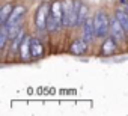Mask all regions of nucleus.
Returning a JSON list of instances; mask_svg holds the SVG:
<instances>
[{"instance_id": "nucleus-16", "label": "nucleus", "mask_w": 128, "mask_h": 116, "mask_svg": "<svg viewBox=\"0 0 128 116\" xmlns=\"http://www.w3.org/2000/svg\"><path fill=\"white\" fill-rule=\"evenodd\" d=\"M8 41H11V38H9V32H8V27H6L5 24H2V30H0V48H2V50L6 48Z\"/></svg>"}, {"instance_id": "nucleus-14", "label": "nucleus", "mask_w": 128, "mask_h": 116, "mask_svg": "<svg viewBox=\"0 0 128 116\" xmlns=\"http://www.w3.org/2000/svg\"><path fill=\"white\" fill-rule=\"evenodd\" d=\"M12 11H14L12 3H5V5L2 6V9H0V24H6L8 18H9L11 14H12Z\"/></svg>"}, {"instance_id": "nucleus-9", "label": "nucleus", "mask_w": 128, "mask_h": 116, "mask_svg": "<svg viewBox=\"0 0 128 116\" xmlns=\"http://www.w3.org/2000/svg\"><path fill=\"white\" fill-rule=\"evenodd\" d=\"M30 41H32V36H29L26 33L21 45H20V51H18V56H20V59L23 62H29L30 60V57H32V51H30Z\"/></svg>"}, {"instance_id": "nucleus-11", "label": "nucleus", "mask_w": 128, "mask_h": 116, "mask_svg": "<svg viewBox=\"0 0 128 116\" xmlns=\"http://www.w3.org/2000/svg\"><path fill=\"white\" fill-rule=\"evenodd\" d=\"M30 51H32L33 59H39V57L44 56V45H42L39 38H32V41H30Z\"/></svg>"}, {"instance_id": "nucleus-2", "label": "nucleus", "mask_w": 128, "mask_h": 116, "mask_svg": "<svg viewBox=\"0 0 128 116\" xmlns=\"http://www.w3.org/2000/svg\"><path fill=\"white\" fill-rule=\"evenodd\" d=\"M78 5H80V0H62V6H63V27H65V29L77 27Z\"/></svg>"}, {"instance_id": "nucleus-3", "label": "nucleus", "mask_w": 128, "mask_h": 116, "mask_svg": "<svg viewBox=\"0 0 128 116\" xmlns=\"http://www.w3.org/2000/svg\"><path fill=\"white\" fill-rule=\"evenodd\" d=\"M94 24H95V35L100 39H104L110 35V17L106 14V11L100 9L94 15Z\"/></svg>"}, {"instance_id": "nucleus-4", "label": "nucleus", "mask_w": 128, "mask_h": 116, "mask_svg": "<svg viewBox=\"0 0 128 116\" xmlns=\"http://www.w3.org/2000/svg\"><path fill=\"white\" fill-rule=\"evenodd\" d=\"M48 14H50V3L42 2L35 12V27L38 32H47Z\"/></svg>"}, {"instance_id": "nucleus-15", "label": "nucleus", "mask_w": 128, "mask_h": 116, "mask_svg": "<svg viewBox=\"0 0 128 116\" xmlns=\"http://www.w3.org/2000/svg\"><path fill=\"white\" fill-rule=\"evenodd\" d=\"M88 12H89V8L83 3V2H80V5H78V18H77V27H82V24L88 20Z\"/></svg>"}, {"instance_id": "nucleus-10", "label": "nucleus", "mask_w": 128, "mask_h": 116, "mask_svg": "<svg viewBox=\"0 0 128 116\" xmlns=\"http://www.w3.org/2000/svg\"><path fill=\"white\" fill-rule=\"evenodd\" d=\"M88 44L89 42H86L83 38H78V39H76V41L71 42L70 53L71 54H76V56H82V54H84L88 51Z\"/></svg>"}, {"instance_id": "nucleus-8", "label": "nucleus", "mask_w": 128, "mask_h": 116, "mask_svg": "<svg viewBox=\"0 0 128 116\" xmlns=\"http://www.w3.org/2000/svg\"><path fill=\"white\" fill-rule=\"evenodd\" d=\"M118 45L119 44L116 42L114 38H112V36L104 38L102 44H101V54L102 56H112V54H114L118 51Z\"/></svg>"}, {"instance_id": "nucleus-13", "label": "nucleus", "mask_w": 128, "mask_h": 116, "mask_svg": "<svg viewBox=\"0 0 128 116\" xmlns=\"http://www.w3.org/2000/svg\"><path fill=\"white\" fill-rule=\"evenodd\" d=\"M113 15L120 21L122 27L125 29V32H126V35H128V11H126V8H116Z\"/></svg>"}, {"instance_id": "nucleus-1", "label": "nucleus", "mask_w": 128, "mask_h": 116, "mask_svg": "<svg viewBox=\"0 0 128 116\" xmlns=\"http://www.w3.org/2000/svg\"><path fill=\"white\" fill-rule=\"evenodd\" d=\"M62 29H65V27H63V6H62V0H53V2L50 3L47 32L57 33Z\"/></svg>"}, {"instance_id": "nucleus-6", "label": "nucleus", "mask_w": 128, "mask_h": 116, "mask_svg": "<svg viewBox=\"0 0 128 116\" xmlns=\"http://www.w3.org/2000/svg\"><path fill=\"white\" fill-rule=\"evenodd\" d=\"M82 38L86 42H92L96 35H95V24H94V17H88V20L82 24Z\"/></svg>"}, {"instance_id": "nucleus-7", "label": "nucleus", "mask_w": 128, "mask_h": 116, "mask_svg": "<svg viewBox=\"0 0 128 116\" xmlns=\"http://www.w3.org/2000/svg\"><path fill=\"white\" fill-rule=\"evenodd\" d=\"M26 6H23V5H17V6H14V11H12V14H11V17L8 18V21H6V26H15V24H20L21 23V20H23V17L26 15Z\"/></svg>"}, {"instance_id": "nucleus-17", "label": "nucleus", "mask_w": 128, "mask_h": 116, "mask_svg": "<svg viewBox=\"0 0 128 116\" xmlns=\"http://www.w3.org/2000/svg\"><path fill=\"white\" fill-rule=\"evenodd\" d=\"M125 8H126V11H128V2H126V5H125Z\"/></svg>"}, {"instance_id": "nucleus-12", "label": "nucleus", "mask_w": 128, "mask_h": 116, "mask_svg": "<svg viewBox=\"0 0 128 116\" xmlns=\"http://www.w3.org/2000/svg\"><path fill=\"white\" fill-rule=\"evenodd\" d=\"M24 36H26V32H24V29H21V30H20V33H18V35L14 38V39H11L9 56H14V54H17V53L20 51V45H21V42H23Z\"/></svg>"}, {"instance_id": "nucleus-5", "label": "nucleus", "mask_w": 128, "mask_h": 116, "mask_svg": "<svg viewBox=\"0 0 128 116\" xmlns=\"http://www.w3.org/2000/svg\"><path fill=\"white\" fill-rule=\"evenodd\" d=\"M110 36L114 38L118 44H125V42H126V38H128L125 29L122 27L120 21H119L114 15L110 17Z\"/></svg>"}]
</instances>
